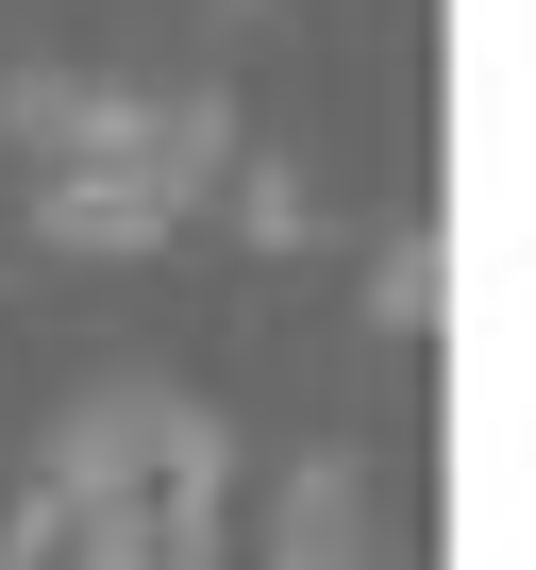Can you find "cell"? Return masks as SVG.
<instances>
[{
  "mask_svg": "<svg viewBox=\"0 0 536 570\" xmlns=\"http://www.w3.org/2000/svg\"><path fill=\"white\" fill-rule=\"evenodd\" d=\"M218 487H235V436L185 386H101L51 436V487L18 503L0 570H218Z\"/></svg>",
  "mask_w": 536,
  "mask_h": 570,
  "instance_id": "cell-1",
  "label": "cell"
},
{
  "mask_svg": "<svg viewBox=\"0 0 536 570\" xmlns=\"http://www.w3.org/2000/svg\"><path fill=\"white\" fill-rule=\"evenodd\" d=\"M0 118H18V151H51L34 218L68 252H151L218 202V101H118V85H0Z\"/></svg>",
  "mask_w": 536,
  "mask_h": 570,
  "instance_id": "cell-2",
  "label": "cell"
},
{
  "mask_svg": "<svg viewBox=\"0 0 536 570\" xmlns=\"http://www.w3.org/2000/svg\"><path fill=\"white\" fill-rule=\"evenodd\" d=\"M268 570H369V487H353V453L286 470V520H268Z\"/></svg>",
  "mask_w": 536,
  "mask_h": 570,
  "instance_id": "cell-3",
  "label": "cell"
},
{
  "mask_svg": "<svg viewBox=\"0 0 536 570\" xmlns=\"http://www.w3.org/2000/svg\"><path fill=\"white\" fill-rule=\"evenodd\" d=\"M386 320H403V336L436 320V235H403V252H386Z\"/></svg>",
  "mask_w": 536,
  "mask_h": 570,
  "instance_id": "cell-4",
  "label": "cell"
}]
</instances>
